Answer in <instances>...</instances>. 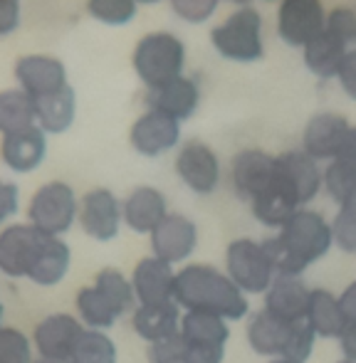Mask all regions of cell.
Returning a JSON list of instances; mask_svg holds the SVG:
<instances>
[{"instance_id":"1","label":"cell","mask_w":356,"mask_h":363,"mask_svg":"<svg viewBox=\"0 0 356 363\" xmlns=\"http://www.w3.org/2000/svg\"><path fill=\"white\" fill-rule=\"evenodd\" d=\"M334 245L332 225L324 220L322 213L299 208L287 223L279 228L277 238H269L262 242L274 274L284 277H299L304 269L319 257L329 252Z\"/></svg>"},{"instance_id":"2","label":"cell","mask_w":356,"mask_h":363,"mask_svg":"<svg viewBox=\"0 0 356 363\" xmlns=\"http://www.w3.org/2000/svg\"><path fill=\"white\" fill-rule=\"evenodd\" d=\"M174 301L186 311L238 321L247 314V299L228 274L211 264H188L176 274Z\"/></svg>"},{"instance_id":"3","label":"cell","mask_w":356,"mask_h":363,"mask_svg":"<svg viewBox=\"0 0 356 363\" xmlns=\"http://www.w3.org/2000/svg\"><path fill=\"white\" fill-rule=\"evenodd\" d=\"M211 43L223 57L235 62H255L265 52L262 15L252 5H243L211 30Z\"/></svg>"},{"instance_id":"4","label":"cell","mask_w":356,"mask_h":363,"mask_svg":"<svg viewBox=\"0 0 356 363\" xmlns=\"http://www.w3.org/2000/svg\"><path fill=\"white\" fill-rule=\"evenodd\" d=\"M186 48L171 33H149L134 48V69L146 86H159L183 72Z\"/></svg>"},{"instance_id":"5","label":"cell","mask_w":356,"mask_h":363,"mask_svg":"<svg viewBox=\"0 0 356 363\" xmlns=\"http://www.w3.org/2000/svg\"><path fill=\"white\" fill-rule=\"evenodd\" d=\"M79 213L74 191L62 181H50L35 191L33 201L28 208L30 225L38 228L40 233L60 238L72 228L74 218Z\"/></svg>"},{"instance_id":"6","label":"cell","mask_w":356,"mask_h":363,"mask_svg":"<svg viewBox=\"0 0 356 363\" xmlns=\"http://www.w3.org/2000/svg\"><path fill=\"white\" fill-rule=\"evenodd\" d=\"M228 277L235 282V287L243 294H262L272 287L274 282V267L269 262L262 242H255L250 238L233 240L226 252Z\"/></svg>"},{"instance_id":"7","label":"cell","mask_w":356,"mask_h":363,"mask_svg":"<svg viewBox=\"0 0 356 363\" xmlns=\"http://www.w3.org/2000/svg\"><path fill=\"white\" fill-rule=\"evenodd\" d=\"M48 235L33 225H8L0 233V272L8 277H28L40 257Z\"/></svg>"},{"instance_id":"8","label":"cell","mask_w":356,"mask_h":363,"mask_svg":"<svg viewBox=\"0 0 356 363\" xmlns=\"http://www.w3.org/2000/svg\"><path fill=\"white\" fill-rule=\"evenodd\" d=\"M327 25L322 0H282L277 10V35L287 45L304 48Z\"/></svg>"},{"instance_id":"9","label":"cell","mask_w":356,"mask_h":363,"mask_svg":"<svg viewBox=\"0 0 356 363\" xmlns=\"http://www.w3.org/2000/svg\"><path fill=\"white\" fill-rule=\"evenodd\" d=\"M176 173L196 193H213L221 183V163L216 151L198 139L186 141L178 148Z\"/></svg>"},{"instance_id":"10","label":"cell","mask_w":356,"mask_h":363,"mask_svg":"<svg viewBox=\"0 0 356 363\" xmlns=\"http://www.w3.org/2000/svg\"><path fill=\"white\" fill-rule=\"evenodd\" d=\"M121 220V203L106 188H94L79 201V225L99 242H109L119 235Z\"/></svg>"},{"instance_id":"11","label":"cell","mask_w":356,"mask_h":363,"mask_svg":"<svg viewBox=\"0 0 356 363\" xmlns=\"http://www.w3.org/2000/svg\"><path fill=\"white\" fill-rule=\"evenodd\" d=\"M198 242V228L191 218L169 213L159 223V228L151 233V250L154 257L164 259V262L174 264L183 262L193 255Z\"/></svg>"},{"instance_id":"12","label":"cell","mask_w":356,"mask_h":363,"mask_svg":"<svg viewBox=\"0 0 356 363\" xmlns=\"http://www.w3.org/2000/svg\"><path fill=\"white\" fill-rule=\"evenodd\" d=\"M349 129H352V124L342 114H334V111L314 114L304 126L302 151L309 153L314 161H332V158H337Z\"/></svg>"},{"instance_id":"13","label":"cell","mask_w":356,"mask_h":363,"mask_svg":"<svg viewBox=\"0 0 356 363\" xmlns=\"http://www.w3.org/2000/svg\"><path fill=\"white\" fill-rule=\"evenodd\" d=\"M181 136V121L164 111L149 109L131 124L129 139L131 146L144 156H159L178 144Z\"/></svg>"},{"instance_id":"14","label":"cell","mask_w":356,"mask_h":363,"mask_svg":"<svg viewBox=\"0 0 356 363\" xmlns=\"http://www.w3.org/2000/svg\"><path fill=\"white\" fill-rule=\"evenodd\" d=\"M84 326L69 314H52L35 326V349L40 359H69Z\"/></svg>"},{"instance_id":"15","label":"cell","mask_w":356,"mask_h":363,"mask_svg":"<svg viewBox=\"0 0 356 363\" xmlns=\"http://www.w3.org/2000/svg\"><path fill=\"white\" fill-rule=\"evenodd\" d=\"M174 284H176L174 264L164 262L159 257H144L134 267V274H131L134 296L141 306L174 301Z\"/></svg>"},{"instance_id":"16","label":"cell","mask_w":356,"mask_h":363,"mask_svg":"<svg viewBox=\"0 0 356 363\" xmlns=\"http://www.w3.org/2000/svg\"><path fill=\"white\" fill-rule=\"evenodd\" d=\"M274 168L279 178L289 186V191L297 196L299 206H307L322 188V171L319 163L309 153L299 151H284L274 156Z\"/></svg>"},{"instance_id":"17","label":"cell","mask_w":356,"mask_h":363,"mask_svg":"<svg viewBox=\"0 0 356 363\" xmlns=\"http://www.w3.org/2000/svg\"><path fill=\"white\" fill-rule=\"evenodd\" d=\"M274 176V156L260 148H245L233 158L230 178L233 188L243 201L250 203Z\"/></svg>"},{"instance_id":"18","label":"cell","mask_w":356,"mask_h":363,"mask_svg":"<svg viewBox=\"0 0 356 363\" xmlns=\"http://www.w3.org/2000/svg\"><path fill=\"white\" fill-rule=\"evenodd\" d=\"M15 77L33 99L50 94V91H57L60 86L67 84L65 65L55 57H48V55H25V57H20L15 62Z\"/></svg>"},{"instance_id":"19","label":"cell","mask_w":356,"mask_h":363,"mask_svg":"<svg viewBox=\"0 0 356 363\" xmlns=\"http://www.w3.org/2000/svg\"><path fill=\"white\" fill-rule=\"evenodd\" d=\"M198 99H201V91L198 84L191 77H176L169 79L159 86H151L146 91V106L156 111H164V114L174 116V119H188V116L196 111Z\"/></svg>"},{"instance_id":"20","label":"cell","mask_w":356,"mask_h":363,"mask_svg":"<svg viewBox=\"0 0 356 363\" xmlns=\"http://www.w3.org/2000/svg\"><path fill=\"white\" fill-rule=\"evenodd\" d=\"M250 208H252V216L260 220L262 225H267V228H282L302 206H299L297 196L289 191L287 183L279 178L277 168H274L272 181L252 198Z\"/></svg>"},{"instance_id":"21","label":"cell","mask_w":356,"mask_h":363,"mask_svg":"<svg viewBox=\"0 0 356 363\" xmlns=\"http://www.w3.org/2000/svg\"><path fill=\"white\" fill-rule=\"evenodd\" d=\"M309 291L312 289L304 287V282H299V277L277 274L272 287L265 291V311L277 316L279 321H287V324L307 319Z\"/></svg>"},{"instance_id":"22","label":"cell","mask_w":356,"mask_h":363,"mask_svg":"<svg viewBox=\"0 0 356 363\" xmlns=\"http://www.w3.org/2000/svg\"><path fill=\"white\" fill-rule=\"evenodd\" d=\"M121 216L124 223L129 225L134 233H154L159 223L169 216L166 211V198L159 188L139 186L129 193L124 203H121Z\"/></svg>"},{"instance_id":"23","label":"cell","mask_w":356,"mask_h":363,"mask_svg":"<svg viewBox=\"0 0 356 363\" xmlns=\"http://www.w3.org/2000/svg\"><path fill=\"white\" fill-rule=\"evenodd\" d=\"M45 131L40 126H25V129L10 131L3 134V144H0V156L13 171H33L40 161L45 158Z\"/></svg>"},{"instance_id":"24","label":"cell","mask_w":356,"mask_h":363,"mask_svg":"<svg viewBox=\"0 0 356 363\" xmlns=\"http://www.w3.org/2000/svg\"><path fill=\"white\" fill-rule=\"evenodd\" d=\"M297 324V321H294ZM294 324L287 321H279L277 316H272L269 311H257L252 314L250 324H247V341H250V349L260 356H274V359H282L284 351L289 346V339L294 334Z\"/></svg>"},{"instance_id":"25","label":"cell","mask_w":356,"mask_h":363,"mask_svg":"<svg viewBox=\"0 0 356 363\" xmlns=\"http://www.w3.org/2000/svg\"><path fill=\"white\" fill-rule=\"evenodd\" d=\"M131 324L134 331L146 339L149 344L156 341L171 339L181 331V314H178V304L176 301H166V304H151V306H141L134 311L131 316Z\"/></svg>"},{"instance_id":"26","label":"cell","mask_w":356,"mask_h":363,"mask_svg":"<svg viewBox=\"0 0 356 363\" xmlns=\"http://www.w3.org/2000/svg\"><path fill=\"white\" fill-rule=\"evenodd\" d=\"M304 65L309 67V72L329 79V77H337L339 67L344 62V55L349 52V48L339 38H334L332 33L322 30L317 38H312L304 45Z\"/></svg>"},{"instance_id":"27","label":"cell","mask_w":356,"mask_h":363,"mask_svg":"<svg viewBox=\"0 0 356 363\" xmlns=\"http://www.w3.org/2000/svg\"><path fill=\"white\" fill-rule=\"evenodd\" d=\"M35 101V119L40 121L43 131H65L74 119V89L69 84L60 86L57 91H50L45 96H38Z\"/></svg>"},{"instance_id":"28","label":"cell","mask_w":356,"mask_h":363,"mask_svg":"<svg viewBox=\"0 0 356 363\" xmlns=\"http://www.w3.org/2000/svg\"><path fill=\"white\" fill-rule=\"evenodd\" d=\"M307 321H309V326H312L314 336H322V339H334V336H339L344 324H347L342 304H339V299L329 289L309 291Z\"/></svg>"},{"instance_id":"29","label":"cell","mask_w":356,"mask_h":363,"mask_svg":"<svg viewBox=\"0 0 356 363\" xmlns=\"http://www.w3.org/2000/svg\"><path fill=\"white\" fill-rule=\"evenodd\" d=\"M181 336L193 346H208V349H226L230 339L226 319L203 311H186L181 316Z\"/></svg>"},{"instance_id":"30","label":"cell","mask_w":356,"mask_h":363,"mask_svg":"<svg viewBox=\"0 0 356 363\" xmlns=\"http://www.w3.org/2000/svg\"><path fill=\"white\" fill-rule=\"evenodd\" d=\"M69 259H72V255H69L67 245H65L60 238L48 235L43 242V250H40L38 262H35V267L30 269L28 279H33V282L40 284V287H52V284H57L60 279L67 274Z\"/></svg>"},{"instance_id":"31","label":"cell","mask_w":356,"mask_h":363,"mask_svg":"<svg viewBox=\"0 0 356 363\" xmlns=\"http://www.w3.org/2000/svg\"><path fill=\"white\" fill-rule=\"evenodd\" d=\"M35 124V101L25 89H5L0 91V131L25 129Z\"/></svg>"},{"instance_id":"32","label":"cell","mask_w":356,"mask_h":363,"mask_svg":"<svg viewBox=\"0 0 356 363\" xmlns=\"http://www.w3.org/2000/svg\"><path fill=\"white\" fill-rule=\"evenodd\" d=\"M77 311L82 324H87L89 329L104 331L109 326H114V321L119 319V311L109 304L104 294L91 284V287L79 289L77 294Z\"/></svg>"},{"instance_id":"33","label":"cell","mask_w":356,"mask_h":363,"mask_svg":"<svg viewBox=\"0 0 356 363\" xmlns=\"http://www.w3.org/2000/svg\"><path fill=\"white\" fill-rule=\"evenodd\" d=\"M72 363H116V346L104 331L84 329L79 336L77 346H74Z\"/></svg>"},{"instance_id":"34","label":"cell","mask_w":356,"mask_h":363,"mask_svg":"<svg viewBox=\"0 0 356 363\" xmlns=\"http://www.w3.org/2000/svg\"><path fill=\"white\" fill-rule=\"evenodd\" d=\"M94 287L99 289L106 299H109V304L119 311V316L126 314V311H129L131 306H134V301H136L134 287H131V282L119 272V269H111V267L101 269V272L96 274V279H94Z\"/></svg>"},{"instance_id":"35","label":"cell","mask_w":356,"mask_h":363,"mask_svg":"<svg viewBox=\"0 0 356 363\" xmlns=\"http://www.w3.org/2000/svg\"><path fill=\"white\" fill-rule=\"evenodd\" d=\"M322 186L327 188L332 201H337L342 206L349 196L356 193V168L344 163L342 158H332L322 171Z\"/></svg>"},{"instance_id":"36","label":"cell","mask_w":356,"mask_h":363,"mask_svg":"<svg viewBox=\"0 0 356 363\" xmlns=\"http://www.w3.org/2000/svg\"><path fill=\"white\" fill-rule=\"evenodd\" d=\"M332 233L337 247H342L344 252H356V193L339 206V213L332 223Z\"/></svg>"},{"instance_id":"37","label":"cell","mask_w":356,"mask_h":363,"mask_svg":"<svg viewBox=\"0 0 356 363\" xmlns=\"http://www.w3.org/2000/svg\"><path fill=\"white\" fill-rule=\"evenodd\" d=\"M0 363H33V346L23 331L0 326Z\"/></svg>"},{"instance_id":"38","label":"cell","mask_w":356,"mask_h":363,"mask_svg":"<svg viewBox=\"0 0 356 363\" xmlns=\"http://www.w3.org/2000/svg\"><path fill=\"white\" fill-rule=\"evenodd\" d=\"M89 13L106 25H124L134 18L136 0H87Z\"/></svg>"},{"instance_id":"39","label":"cell","mask_w":356,"mask_h":363,"mask_svg":"<svg viewBox=\"0 0 356 363\" xmlns=\"http://www.w3.org/2000/svg\"><path fill=\"white\" fill-rule=\"evenodd\" d=\"M327 33H332L334 38H339L344 45L356 43V10L349 5H337L327 13V25H324Z\"/></svg>"},{"instance_id":"40","label":"cell","mask_w":356,"mask_h":363,"mask_svg":"<svg viewBox=\"0 0 356 363\" xmlns=\"http://www.w3.org/2000/svg\"><path fill=\"white\" fill-rule=\"evenodd\" d=\"M146 356L151 363H186V341H183L181 331L171 339L149 344Z\"/></svg>"},{"instance_id":"41","label":"cell","mask_w":356,"mask_h":363,"mask_svg":"<svg viewBox=\"0 0 356 363\" xmlns=\"http://www.w3.org/2000/svg\"><path fill=\"white\" fill-rule=\"evenodd\" d=\"M221 0H171L174 10L188 23H203L216 13Z\"/></svg>"},{"instance_id":"42","label":"cell","mask_w":356,"mask_h":363,"mask_svg":"<svg viewBox=\"0 0 356 363\" xmlns=\"http://www.w3.org/2000/svg\"><path fill=\"white\" fill-rule=\"evenodd\" d=\"M337 79H339V84H342V89L347 91L352 99H356V48H352L344 55V62L337 72Z\"/></svg>"},{"instance_id":"43","label":"cell","mask_w":356,"mask_h":363,"mask_svg":"<svg viewBox=\"0 0 356 363\" xmlns=\"http://www.w3.org/2000/svg\"><path fill=\"white\" fill-rule=\"evenodd\" d=\"M15 211H18V186L0 181V223L8 220Z\"/></svg>"},{"instance_id":"44","label":"cell","mask_w":356,"mask_h":363,"mask_svg":"<svg viewBox=\"0 0 356 363\" xmlns=\"http://www.w3.org/2000/svg\"><path fill=\"white\" fill-rule=\"evenodd\" d=\"M20 0H0V35L10 33L18 25Z\"/></svg>"},{"instance_id":"45","label":"cell","mask_w":356,"mask_h":363,"mask_svg":"<svg viewBox=\"0 0 356 363\" xmlns=\"http://www.w3.org/2000/svg\"><path fill=\"white\" fill-rule=\"evenodd\" d=\"M339 344H342V351L347 356V361H354L356 363V324L354 321H347L339 334Z\"/></svg>"},{"instance_id":"46","label":"cell","mask_w":356,"mask_h":363,"mask_svg":"<svg viewBox=\"0 0 356 363\" xmlns=\"http://www.w3.org/2000/svg\"><path fill=\"white\" fill-rule=\"evenodd\" d=\"M339 304H342L344 319L354 321V324H356V282H352L347 289L342 291V296H339Z\"/></svg>"},{"instance_id":"47","label":"cell","mask_w":356,"mask_h":363,"mask_svg":"<svg viewBox=\"0 0 356 363\" xmlns=\"http://www.w3.org/2000/svg\"><path fill=\"white\" fill-rule=\"evenodd\" d=\"M337 158H342L344 163H349L352 168H356V126H352L347 134V139H344L342 148H339Z\"/></svg>"},{"instance_id":"48","label":"cell","mask_w":356,"mask_h":363,"mask_svg":"<svg viewBox=\"0 0 356 363\" xmlns=\"http://www.w3.org/2000/svg\"><path fill=\"white\" fill-rule=\"evenodd\" d=\"M33 363H72V361H69V359H38Z\"/></svg>"},{"instance_id":"49","label":"cell","mask_w":356,"mask_h":363,"mask_svg":"<svg viewBox=\"0 0 356 363\" xmlns=\"http://www.w3.org/2000/svg\"><path fill=\"white\" fill-rule=\"evenodd\" d=\"M269 363H294V361H287V359H274V361H269Z\"/></svg>"},{"instance_id":"50","label":"cell","mask_w":356,"mask_h":363,"mask_svg":"<svg viewBox=\"0 0 356 363\" xmlns=\"http://www.w3.org/2000/svg\"><path fill=\"white\" fill-rule=\"evenodd\" d=\"M233 3H243V5H247L250 0H233Z\"/></svg>"},{"instance_id":"51","label":"cell","mask_w":356,"mask_h":363,"mask_svg":"<svg viewBox=\"0 0 356 363\" xmlns=\"http://www.w3.org/2000/svg\"><path fill=\"white\" fill-rule=\"evenodd\" d=\"M139 3H159V0H139Z\"/></svg>"},{"instance_id":"52","label":"cell","mask_w":356,"mask_h":363,"mask_svg":"<svg viewBox=\"0 0 356 363\" xmlns=\"http://www.w3.org/2000/svg\"><path fill=\"white\" fill-rule=\"evenodd\" d=\"M0 319H3V304H0Z\"/></svg>"},{"instance_id":"53","label":"cell","mask_w":356,"mask_h":363,"mask_svg":"<svg viewBox=\"0 0 356 363\" xmlns=\"http://www.w3.org/2000/svg\"><path fill=\"white\" fill-rule=\"evenodd\" d=\"M339 363H354V361H339Z\"/></svg>"}]
</instances>
